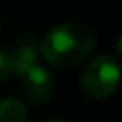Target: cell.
Masks as SVG:
<instances>
[{
	"label": "cell",
	"instance_id": "obj_1",
	"mask_svg": "<svg viewBox=\"0 0 122 122\" xmlns=\"http://www.w3.org/2000/svg\"><path fill=\"white\" fill-rule=\"evenodd\" d=\"M94 50V36L80 23H60L41 41V55L55 67H71L83 62Z\"/></svg>",
	"mask_w": 122,
	"mask_h": 122
},
{
	"label": "cell",
	"instance_id": "obj_2",
	"mask_svg": "<svg viewBox=\"0 0 122 122\" xmlns=\"http://www.w3.org/2000/svg\"><path fill=\"white\" fill-rule=\"evenodd\" d=\"M122 71L115 57L99 55L89 62L81 74V89L92 99H104L119 89Z\"/></svg>",
	"mask_w": 122,
	"mask_h": 122
},
{
	"label": "cell",
	"instance_id": "obj_3",
	"mask_svg": "<svg viewBox=\"0 0 122 122\" xmlns=\"http://www.w3.org/2000/svg\"><path fill=\"white\" fill-rule=\"evenodd\" d=\"M23 94L27 101L34 106H43L51 99L53 94V78L48 69L41 66H34L30 71L25 73Z\"/></svg>",
	"mask_w": 122,
	"mask_h": 122
},
{
	"label": "cell",
	"instance_id": "obj_4",
	"mask_svg": "<svg viewBox=\"0 0 122 122\" xmlns=\"http://www.w3.org/2000/svg\"><path fill=\"white\" fill-rule=\"evenodd\" d=\"M37 53H39V50H37L36 39L32 36H21L16 41L14 48H12V53H9L14 73L20 74V76H25V73L30 71L36 66Z\"/></svg>",
	"mask_w": 122,
	"mask_h": 122
},
{
	"label": "cell",
	"instance_id": "obj_5",
	"mask_svg": "<svg viewBox=\"0 0 122 122\" xmlns=\"http://www.w3.org/2000/svg\"><path fill=\"white\" fill-rule=\"evenodd\" d=\"M0 122H27V108L16 97L0 101Z\"/></svg>",
	"mask_w": 122,
	"mask_h": 122
},
{
	"label": "cell",
	"instance_id": "obj_6",
	"mask_svg": "<svg viewBox=\"0 0 122 122\" xmlns=\"http://www.w3.org/2000/svg\"><path fill=\"white\" fill-rule=\"evenodd\" d=\"M12 73H14V67H12L9 51L0 50V80H7Z\"/></svg>",
	"mask_w": 122,
	"mask_h": 122
},
{
	"label": "cell",
	"instance_id": "obj_7",
	"mask_svg": "<svg viewBox=\"0 0 122 122\" xmlns=\"http://www.w3.org/2000/svg\"><path fill=\"white\" fill-rule=\"evenodd\" d=\"M115 51H117V53H119V55L122 57V37H120L119 41H117V44H115Z\"/></svg>",
	"mask_w": 122,
	"mask_h": 122
},
{
	"label": "cell",
	"instance_id": "obj_8",
	"mask_svg": "<svg viewBox=\"0 0 122 122\" xmlns=\"http://www.w3.org/2000/svg\"><path fill=\"white\" fill-rule=\"evenodd\" d=\"M46 122H64V120H58V119H51V120H46Z\"/></svg>",
	"mask_w": 122,
	"mask_h": 122
}]
</instances>
